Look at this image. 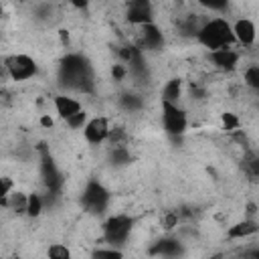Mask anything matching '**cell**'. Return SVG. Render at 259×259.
Masks as SVG:
<instances>
[{
    "mask_svg": "<svg viewBox=\"0 0 259 259\" xmlns=\"http://www.w3.org/2000/svg\"><path fill=\"white\" fill-rule=\"evenodd\" d=\"M4 69L12 81H28L36 75L38 65L32 57H28L24 53H14L4 59Z\"/></svg>",
    "mask_w": 259,
    "mask_h": 259,
    "instance_id": "4",
    "label": "cell"
},
{
    "mask_svg": "<svg viewBox=\"0 0 259 259\" xmlns=\"http://www.w3.org/2000/svg\"><path fill=\"white\" fill-rule=\"evenodd\" d=\"M178 251H180V245H178V241H174V239H164V241H160V243L154 247V253H160V255H164V257H174Z\"/></svg>",
    "mask_w": 259,
    "mask_h": 259,
    "instance_id": "16",
    "label": "cell"
},
{
    "mask_svg": "<svg viewBox=\"0 0 259 259\" xmlns=\"http://www.w3.org/2000/svg\"><path fill=\"white\" fill-rule=\"evenodd\" d=\"M109 134H111V123H109L107 115H95V117L87 119L83 125V138L91 146L103 144L109 138Z\"/></svg>",
    "mask_w": 259,
    "mask_h": 259,
    "instance_id": "7",
    "label": "cell"
},
{
    "mask_svg": "<svg viewBox=\"0 0 259 259\" xmlns=\"http://www.w3.org/2000/svg\"><path fill=\"white\" fill-rule=\"evenodd\" d=\"M243 85L249 87L251 91L259 89V67L255 63L245 67V71H243Z\"/></svg>",
    "mask_w": 259,
    "mask_h": 259,
    "instance_id": "15",
    "label": "cell"
},
{
    "mask_svg": "<svg viewBox=\"0 0 259 259\" xmlns=\"http://www.w3.org/2000/svg\"><path fill=\"white\" fill-rule=\"evenodd\" d=\"M42 196H38V194H30L28 196V202H26V212L30 214V217H38L40 214V210H42Z\"/></svg>",
    "mask_w": 259,
    "mask_h": 259,
    "instance_id": "21",
    "label": "cell"
},
{
    "mask_svg": "<svg viewBox=\"0 0 259 259\" xmlns=\"http://www.w3.org/2000/svg\"><path fill=\"white\" fill-rule=\"evenodd\" d=\"M119 101H121V107L125 111H138L142 107V99L138 95H134V93H123Z\"/></svg>",
    "mask_w": 259,
    "mask_h": 259,
    "instance_id": "20",
    "label": "cell"
},
{
    "mask_svg": "<svg viewBox=\"0 0 259 259\" xmlns=\"http://www.w3.org/2000/svg\"><path fill=\"white\" fill-rule=\"evenodd\" d=\"M26 202H28V196L22 194V192H10V196L6 198V204L16 212H24L26 210Z\"/></svg>",
    "mask_w": 259,
    "mask_h": 259,
    "instance_id": "18",
    "label": "cell"
},
{
    "mask_svg": "<svg viewBox=\"0 0 259 259\" xmlns=\"http://www.w3.org/2000/svg\"><path fill=\"white\" fill-rule=\"evenodd\" d=\"M81 202L85 206V210L89 212H95V214H101L107 204H109V192L107 188L101 184V182H89L81 194Z\"/></svg>",
    "mask_w": 259,
    "mask_h": 259,
    "instance_id": "6",
    "label": "cell"
},
{
    "mask_svg": "<svg viewBox=\"0 0 259 259\" xmlns=\"http://www.w3.org/2000/svg\"><path fill=\"white\" fill-rule=\"evenodd\" d=\"M103 241L109 245V247H121L127 237L132 235V229H134V219L127 217V214H111L105 223H103Z\"/></svg>",
    "mask_w": 259,
    "mask_h": 259,
    "instance_id": "3",
    "label": "cell"
},
{
    "mask_svg": "<svg viewBox=\"0 0 259 259\" xmlns=\"http://www.w3.org/2000/svg\"><path fill=\"white\" fill-rule=\"evenodd\" d=\"M89 259H123V255L115 247H103V249H95Z\"/></svg>",
    "mask_w": 259,
    "mask_h": 259,
    "instance_id": "19",
    "label": "cell"
},
{
    "mask_svg": "<svg viewBox=\"0 0 259 259\" xmlns=\"http://www.w3.org/2000/svg\"><path fill=\"white\" fill-rule=\"evenodd\" d=\"M40 123H42V125H53V119H51L49 115H42V119H40Z\"/></svg>",
    "mask_w": 259,
    "mask_h": 259,
    "instance_id": "26",
    "label": "cell"
},
{
    "mask_svg": "<svg viewBox=\"0 0 259 259\" xmlns=\"http://www.w3.org/2000/svg\"><path fill=\"white\" fill-rule=\"evenodd\" d=\"M59 81L63 87L73 91H89L93 87V73L85 57L71 53L65 55L59 65Z\"/></svg>",
    "mask_w": 259,
    "mask_h": 259,
    "instance_id": "1",
    "label": "cell"
},
{
    "mask_svg": "<svg viewBox=\"0 0 259 259\" xmlns=\"http://www.w3.org/2000/svg\"><path fill=\"white\" fill-rule=\"evenodd\" d=\"M231 30H233L235 42H239L241 47H253L255 45L257 28H255V22L251 18H237L235 24H231Z\"/></svg>",
    "mask_w": 259,
    "mask_h": 259,
    "instance_id": "11",
    "label": "cell"
},
{
    "mask_svg": "<svg viewBox=\"0 0 259 259\" xmlns=\"http://www.w3.org/2000/svg\"><path fill=\"white\" fill-rule=\"evenodd\" d=\"M0 16H2V6H0Z\"/></svg>",
    "mask_w": 259,
    "mask_h": 259,
    "instance_id": "27",
    "label": "cell"
},
{
    "mask_svg": "<svg viewBox=\"0 0 259 259\" xmlns=\"http://www.w3.org/2000/svg\"><path fill=\"white\" fill-rule=\"evenodd\" d=\"M223 125H225L227 130H235V127L239 125V119H237L233 113H225V115H223Z\"/></svg>",
    "mask_w": 259,
    "mask_h": 259,
    "instance_id": "25",
    "label": "cell"
},
{
    "mask_svg": "<svg viewBox=\"0 0 259 259\" xmlns=\"http://www.w3.org/2000/svg\"><path fill=\"white\" fill-rule=\"evenodd\" d=\"M208 61L212 63L214 69L229 73V71H235V69L239 67L241 53L235 51L233 47H231V49H221V51H212V53H208Z\"/></svg>",
    "mask_w": 259,
    "mask_h": 259,
    "instance_id": "10",
    "label": "cell"
},
{
    "mask_svg": "<svg viewBox=\"0 0 259 259\" xmlns=\"http://www.w3.org/2000/svg\"><path fill=\"white\" fill-rule=\"evenodd\" d=\"M136 40H138V49L142 53L144 51H160L164 47V34L156 22L138 26L136 28Z\"/></svg>",
    "mask_w": 259,
    "mask_h": 259,
    "instance_id": "9",
    "label": "cell"
},
{
    "mask_svg": "<svg viewBox=\"0 0 259 259\" xmlns=\"http://www.w3.org/2000/svg\"><path fill=\"white\" fill-rule=\"evenodd\" d=\"M53 105H55L57 115H59L63 121H67V119H71L75 113L83 111L81 101L75 99V97H71V95H67V93H59V95H55V97H53Z\"/></svg>",
    "mask_w": 259,
    "mask_h": 259,
    "instance_id": "12",
    "label": "cell"
},
{
    "mask_svg": "<svg viewBox=\"0 0 259 259\" xmlns=\"http://www.w3.org/2000/svg\"><path fill=\"white\" fill-rule=\"evenodd\" d=\"M47 257H49V259H73L71 249H69L67 245H63V243H53V245H49Z\"/></svg>",
    "mask_w": 259,
    "mask_h": 259,
    "instance_id": "17",
    "label": "cell"
},
{
    "mask_svg": "<svg viewBox=\"0 0 259 259\" xmlns=\"http://www.w3.org/2000/svg\"><path fill=\"white\" fill-rule=\"evenodd\" d=\"M154 4L148 2V0H134L130 4H125V20L132 24V26H144V24H150L154 22Z\"/></svg>",
    "mask_w": 259,
    "mask_h": 259,
    "instance_id": "8",
    "label": "cell"
},
{
    "mask_svg": "<svg viewBox=\"0 0 259 259\" xmlns=\"http://www.w3.org/2000/svg\"><path fill=\"white\" fill-rule=\"evenodd\" d=\"M180 97H182V81H180V79H170V81L164 85V89H162V101H166V103H176V105H178Z\"/></svg>",
    "mask_w": 259,
    "mask_h": 259,
    "instance_id": "13",
    "label": "cell"
},
{
    "mask_svg": "<svg viewBox=\"0 0 259 259\" xmlns=\"http://www.w3.org/2000/svg\"><path fill=\"white\" fill-rule=\"evenodd\" d=\"M196 40L208 51H221V49H231L235 38H233V30H231V22L223 16H212V18H204L202 26L196 32Z\"/></svg>",
    "mask_w": 259,
    "mask_h": 259,
    "instance_id": "2",
    "label": "cell"
},
{
    "mask_svg": "<svg viewBox=\"0 0 259 259\" xmlns=\"http://www.w3.org/2000/svg\"><path fill=\"white\" fill-rule=\"evenodd\" d=\"M14 188V180L8 176H0V204H6V198L10 196Z\"/></svg>",
    "mask_w": 259,
    "mask_h": 259,
    "instance_id": "22",
    "label": "cell"
},
{
    "mask_svg": "<svg viewBox=\"0 0 259 259\" xmlns=\"http://www.w3.org/2000/svg\"><path fill=\"white\" fill-rule=\"evenodd\" d=\"M176 225H178V212H174V210L166 212V217H164V221H162V227H164L166 231H170V229H174Z\"/></svg>",
    "mask_w": 259,
    "mask_h": 259,
    "instance_id": "24",
    "label": "cell"
},
{
    "mask_svg": "<svg viewBox=\"0 0 259 259\" xmlns=\"http://www.w3.org/2000/svg\"><path fill=\"white\" fill-rule=\"evenodd\" d=\"M162 123L168 136H182L188 127V115L180 105L162 101Z\"/></svg>",
    "mask_w": 259,
    "mask_h": 259,
    "instance_id": "5",
    "label": "cell"
},
{
    "mask_svg": "<svg viewBox=\"0 0 259 259\" xmlns=\"http://www.w3.org/2000/svg\"><path fill=\"white\" fill-rule=\"evenodd\" d=\"M255 233H257V223L255 221H241V223L233 225L227 235L231 239H243V237H251Z\"/></svg>",
    "mask_w": 259,
    "mask_h": 259,
    "instance_id": "14",
    "label": "cell"
},
{
    "mask_svg": "<svg viewBox=\"0 0 259 259\" xmlns=\"http://www.w3.org/2000/svg\"><path fill=\"white\" fill-rule=\"evenodd\" d=\"M85 121H87V113H85V109H83V111L75 113L71 119H67L65 123H67L71 130H79V127H83V125H85Z\"/></svg>",
    "mask_w": 259,
    "mask_h": 259,
    "instance_id": "23",
    "label": "cell"
}]
</instances>
